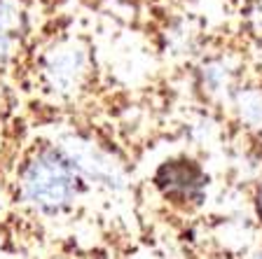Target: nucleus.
Here are the masks:
<instances>
[{
  "instance_id": "8",
  "label": "nucleus",
  "mask_w": 262,
  "mask_h": 259,
  "mask_svg": "<svg viewBox=\"0 0 262 259\" xmlns=\"http://www.w3.org/2000/svg\"><path fill=\"white\" fill-rule=\"evenodd\" d=\"M253 205H255V215H257V220H260V224H262V180L257 182V187H255V196H253Z\"/></svg>"
},
{
  "instance_id": "6",
  "label": "nucleus",
  "mask_w": 262,
  "mask_h": 259,
  "mask_svg": "<svg viewBox=\"0 0 262 259\" xmlns=\"http://www.w3.org/2000/svg\"><path fill=\"white\" fill-rule=\"evenodd\" d=\"M241 129L262 133V86L241 84L227 105Z\"/></svg>"
},
{
  "instance_id": "3",
  "label": "nucleus",
  "mask_w": 262,
  "mask_h": 259,
  "mask_svg": "<svg viewBox=\"0 0 262 259\" xmlns=\"http://www.w3.org/2000/svg\"><path fill=\"white\" fill-rule=\"evenodd\" d=\"M42 86L59 101H75L84 93L94 73L92 49L82 38H61L42 49L38 61Z\"/></svg>"
},
{
  "instance_id": "4",
  "label": "nucleus",
  "mask_w": 262,
  "mask_h": 259,
  "mask_svg": "<svg viewBox=\"0 0 262 259\" xmlns=\"http://www.w3.org/2000/svg\"><path fill=\"white\" fill-rule=\"evenodd\" d=\"M152 184L164 201L178 208H199L208 194V173L196 159L180 154L159 163Z\"/></svg>"
},
{
  "instance_id": "9",
  "label": "nucleus",
  "mask_w": 262,
  "mask_h": 259,
  "mask_svg": "<svg viewBox=\"0 0 262 259\" xmlns=\"http://www.w3.org/2000/svg\"><path fill=\"white\" fill-rule=\"evenodd\" d=\"M244 259H262V245H257V248L253 250V252H248V254H246Z\"/></svg>"
},
{
  "instance_id": "2",
  "label": "nucleus",
  "mask_w": 262,
  "mask_h": 259,
  "mask_svg": "<svg viewBox=\"0 0 262 259\" xmlns=\"http://www.w3.org/2000/svg\"><path fill=\"white\" fill-rule=\"evenodd\" d=\"M59 152L63 154L84 184H92L108 192H124L129 189L131 175L124 159L113 150L96 140L94 135L82 131H68L54 140Z\"/></svg>"
},
{
  "instance_id": "10",
  "label": "nucleus",
  "mask_w": 262,
  "mask_h": 259,
  "mask_svg": "<svg viewBox=\"0 0 262 259\" xmlns=\"http://www.w3.org/2000/svg\"><path fill=\"white\" fill-rule=\"evenodd\" d=\"M196 3H206V5H211V3H215V0H196Z\"/></svg>"
},
{
  "instance_id": "7",
  "label": "nucleus",
  "mask_w": 262,
  "mask_h": 259,
  "mask_svg": "<svg viewBox=\"0 0 262 259\" xmlns=\"http://www.w3.org/2000/svg\"><path fill=\"white\" fill-rule=\"evenodd\" d=\"M19 47H21V38L0 26V65L12 63Z\"/></svg>"
},
{
  "instance_id": "1",
  "label": "nucleus",
  "mask_w": 262,
  "mask_h": 259,
  "mask_svg": "<svg viewBox=\"0 0 262 259\" xmlns=\"http://www.w3.org/2000/svg\"><path fill=\"white\" fill-rule=\"evenodd\" d=\"M84 192V182L54 143L38 145L16 175L19 203L42 217L71 213Z\"/></svg>"
},
{
  "instance_id": "5",
  "label": "nucleus",
  "mask_w": 262,
  "mask_h": 259,
  "mask_svg": "<svg viewBox=\"0 0 262 259\" xmlns=\"http://www.w3.org/2000/svg\"><path fill=\"white\" fill-rule=\"evenodd\" d=\"M196 84L208 103L227 108L234 91L239 89V63L229 54L208 56L196 68Z\"/></svg>"
}]
</instances>
